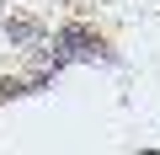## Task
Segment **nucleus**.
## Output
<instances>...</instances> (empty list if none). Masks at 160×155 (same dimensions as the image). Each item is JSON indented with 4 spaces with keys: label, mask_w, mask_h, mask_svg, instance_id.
I'll use <instances>...</instances> for the list:
<instances>
[{
    "label": "nucleus",
    "mask_w": 160,
    "mask_h": 155,
    "mask_svg": "<svg viewBox=\"0 0 160 155\" xmlns=\"http://www.w3.org/2000/svg\"><path fill=\"white\" fill-rule=\"evenodd\" d=\"M96 48H102V43H96L91 32H80V27L64 32V54H96Z\"/></svg>",
    "instance_id": "obj_1"
}]
</instances>
